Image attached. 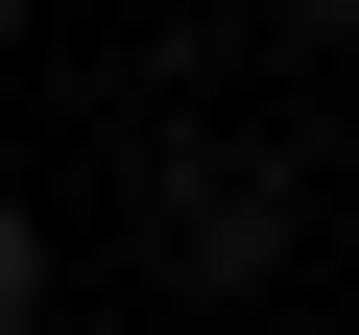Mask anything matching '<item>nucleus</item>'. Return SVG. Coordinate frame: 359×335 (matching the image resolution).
Masks as SVG:
<instances>
[{
	"label": "nucleus",
	"mask_w": 359,
	"mask_h": 335,
	"mask_svg": "<svg viewBox=\"0 0 359 335\" xmlns=\"http://www.w3.org/2000/svg\"><path fill=\"white\" fill-rule=\"evenodd\" d=\"M335 25H359V0H335Z\"/></svg>",
	"instance_id": "nucleus-3"
},
{
	"label": "nucleus",
	"mask_w": 359,
	"mask_h": 335,
	"mask_svg": "<svg viewBox=\"0 0 359 335\" xmlns=\"http://www.w3.org/2000/svg\"><path fill=\"white\" fill-rule=\"evenodd\" d=\"M25 311H48V216H0V335H25Z\"/></svg>",
	"instance_id": "nucleus-1"
},
{
	"label": "nucleus",
	"mask_w": 359,
	"mask_h": 335,
	"mask_svg": "<svg viewBox=\"0 0 359 335\" xmlns=\"http://www.w3.org/2000/svg\"><path fill=\"white\" fill-rule=\"evenodd\" d=\"M0 25H25V0H0Z\"/></svg>",
	"instance_id": "nucleus-2"
}]
</instances>
